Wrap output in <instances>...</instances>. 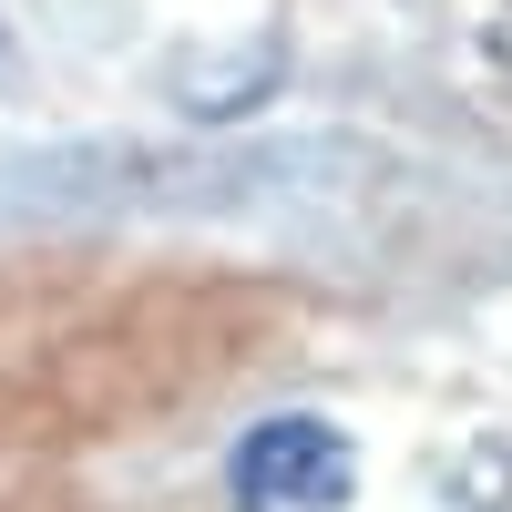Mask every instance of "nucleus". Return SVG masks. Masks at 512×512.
<instances>
[{
	"label": "nucleus",
	"instance_id": "obj_3",
	"mask_svg": "<svg viewBox=\"0 0 512 512\" xmlns=\"http://www.w3.org/2000/svg\"><path fill=\"white\" fill-rule=\"evenodd\" d=\"M441 502L451 512H512V441H482L441 472Z\"/></svg>",
	"mask_w": 512,
	"mask_h": 512
},
{
	"label": "nucleus",
	"instance_id": "obj_4",
	"mask_svg": "<svg viewBox=\"0 0 512 512\" xmlns=\"http://www.w3.org/2000/svg\"><path fill=\"white\" fill-rule=\"evenodd\" d=\"M11 72H21V62H11V21H0V82H11Z\"/></svg>",
	"mask_w": 512,
	"mask_h": 512
},
{
	"label": "nucleus",
	"instance_id": "obj_2",
	"mask_svg": "<svg viewBox=\"0 0 512 512\" xmlns=\"http://www.w3.org/2000/svg\"><path fill=\"white\" fill-rule=\"evenodd\" d=\"M277 72H287V62H277V41H246V62H226V72H205V62L175 72V103H185L195 123H236L246 103H267V93H277Z\"/></svg>",
	"mask_w": 512,
	"mask_h": 512
},
{
	"label": "nucleus",
	"instance_id": "obj_1",
	"mask_svg": "<svg viewBox=\"0 0 512 512\" xmlns=\"http://www.w3.org/2000/svg\"><path fill=\"white\" fill-rule=\"evenodd\" d=\"M226 492H236V512H349L359 441L318 410H277L226 451Z\"/></svg>",
	"mask_w": 512,
	"mask_h": 512
}]
</instances>
